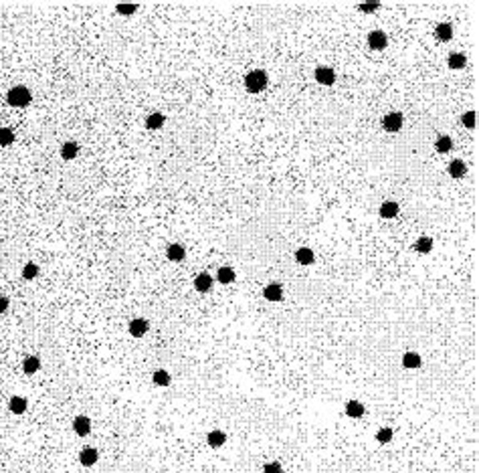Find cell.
Here are the masks:
<instances>
[{
  "label": "cell",
  "instance_id": "obj_1",
  "mask_svg": "<svg viewBox=\"0 0 479 473\" xmlns=\"http://www.w3.org/2000/svg\"><path fill=\"white\" fill-rule=\"evenodd\" d=\"M6 101H8L12 107H26V105L33 101V95H31L29 87L17 85V87L8 89V93H6Z\"/></svg>",
  "mask_w": 479,
  "mask_h": 473
},
{
  "label": "cell",
  "instance_id": "obj_2",
  "mask_svg": "<svg viewBox=\"0 0 479 473\" xmlns=\"http://www.w3.org/2000/svg\"><path fill=\"white\" fill-rule=\"evenodd\" d=\"M267 87V73L261 69H255L251 73H247L245 77V89L249 93H261Z\"/></svg>",
  "mask_w": 479,
  "mask_h": 473
},
{
  "label": "cell",
  "instance_id": "obj_3",
  "mask_svg": "<svg viewBox=\"0 0 479 473\" xmlns=\"http://www.w3.org/2000/svg\"><path fill=\"white\" fill-rule=\"evenodd\" d=\"M404 124V115L401 112H392V114H386L384 119H382V126H384L386 132H399Z\"/></svg>",
  "mask_w": 479,
  "mask_h": 473
},
{
  "label": "cell",
  "instance_id": "obj_4",
  "mask_svg": "<svg viewBox=\"0 0 479 473\" xmlns=\"http://www.w3.org/2000/svg\"><path fill=\"white\" fill-rule=\"evenodd\" d=\"M316 81L322 83V85H334V81H336L334 69H332V67H327V65H320L316 69Z\"/></svg>",
  "mask_w": 479,
  "mask_h": 473
},
{
  "label": "cell",
  "instance_id": "obj_5",
  "mask_svg": "<svg viewBox=\"0 0 479 473\" xmlns=\"http://www.w3.org/2000/svg\"><path fill=\"white\" fill-rule=\"evenodd\" d=\"M128 330H130V334H132L134 338H142V336H146V332L150 330V322L144 320V318H134V320L130 322Z\"/></svg>",
  "mask_w": 479,
  "mask_h": 473
},
{
  "label": "cell",
  "instance_id": "obj_6",
  "mask_svg": "<svg viewBox=\"0 0 479 473\" xmlns=\"http://www.w3.org/2000/svg\"><path fill=\"white\" fill-rule=\"evenodd\" d=\"M368 45H370V49H374V51L386 49V45H388V37H386V33H382V31H372L370 35H368Z\"/></svg>",
  "mask_w": 479,
  "mask_h": 473
},
{
  "label": "cell",
  "instance_id": "obj_7",
  "mask_svg": "<svg viewBox=\"0 0 479 473\" xmlns=\"http://www.w3.org/2000/svg\"><path fill=\"white\" fill-rule=\"evenodd\" d=\"M97 459H99V453H97L95 447H85V449H81V453H79V461H81L83 467H93L95 463H97Z\"/></svg>",
  "mask_w": 479,
  "mask_h": 473
},
{
  "label": "cell",
  "instance_id": "obj_8",
  "mask_svg": "<svg viewBox=\"0 0 479 473\" xmlns=\"http://www.w3.org/2000/svg\"><path fill=\"white\" fill-rule=\"evenodd\" d=\"M73 431H75L79 437H87V435L91 433V421H89V416H85V415L75 416V421H73Z\"/></svg>",
  "mask_w": 479,
  "mask_h": 473
},
{
  "label": "cell",
  "instance_id": "obj_9",
  "mask_svg": "<svg viewBox=\"0 0 479 473\" xmlns=\"http://www.w3.org/2000/svg\"><path fill=\"white\" fill-rule=\"evenodd\" d=\"M26 409H29V400H26L24 397H19V395L10 397V400H8V411H10L12 415H22V413H26Z\"/></svg>",
  "mask_w": 479,
  "mask_h": 473
},
{
  "label": "cell",
  "instance_id": "obj_10",
  "mask_svg": "<svg viewBox=\"0 0 479 473\" xmlns=\"http://www.w3.org/2000/svg\"><path fill=\"white\" fill-rule=\"evenodd\" d=\"M212 283H214V279L209 273H200V275L194 277V289L200 291V293H207V291L212 289Z\"/></svg>",
  "mask_w": 479,
  "mask_h": 473
},
{
  "label": "cell",
  "instance_id": "obj_11",
  "mask_svg": "<svg viewBox=\"0 0 479 473\" xmlns=\"http://www.w3.org/2000/svg\"><path fill=\"white\" fill-rule=\"evenodd\" d=\"M263 295L269 302H281L283 300V287L279 283H269V285L263 289Z\"/></svg>",
  "mask_w": 479,
  "mask_h": 473
},
{
  "label": "cell",
  "instance_id": "obj_12",
  "mask_svg": "<svg viewBox=\"0 0 479 473\" xmlns=\"http://www.w3.org/2000/svg\"><path fill=\"white\" fill-rule=\"evenodd\" d=\"M166 257L170 261H182L186 257V249L184 245H180V243H172V245H168L166 249Z\"/></svg>",
  "mask_w": 479,
  "mask_h": 473
},
{
  "label": "cell",
  "instance_id": "obj_13",
  "mask_svg": "<svg viewBox=\"0 0 479 473\" xmlns=\"http://www.w3.org/2000/svg\"><path fill=\"white\" fill-rule=\"evenodd\" d=\"M225 441H227V435L223 433L221 429H214V431H211V433L207 435V443L211 445L212 449H218V447H223V445H225Z\"/></svg>",
  "mask_w": 479,
  "mask_h": 473
},
{
  "label": "cell",
  "instance_id": "obj_14",
  "mask_svg": "<svg viewBox=\"0 0 479 473\" xmlns=\"http://www.w3.org/2000/svg\"><path fill=\"white\" fill-rule=\"evenodd\" d=\"M164 124H166V115L160 114V112H154V114H150L146 117V128L148 130H160Z\"/></svg>",
  "mask_w": 479,
  "mask_h": 473
},
{
  "label": "cell",
  "instance_id": "obj_15",
  "mask_svg": "<svg viewBox=\"0 0 479 473\" xmlns=\"http://www.w3.org/2000/svg\"><path fill=\"white\" fill-rule=\"evenodd\" d=\"M399 214V205L394 200H386L380 205V217L382 219H394Z\"/></svg>",
  "mask_w": 479,
  "mask_h": 473
},
{
  "label": "cell",
  "instance_id": "obj_16",
  "mask_svg": "<svg viewBox=\"0 0 479 473\" xmlns=\"http://www.w3.org/2000/svg\"><path fill=\"white\" fill-rule=\"evenodd\" d=\"M295 259H297V263H302V265H311L313 261H316V255H313V251L309 247H302V249L295 251Z\"/></svg>",
  "mask_w": 479,
  "mask_h": 473
},
{
  "label": "cell",
  "instance_id": "obj_17",
  "mask_svg": "<svg viewBox=\"0 0 479 473\" xmlns=\"http://www.w3.org/2000/svg\"><path fill=\"white\" fill-rule=\"evenodd\" d=\"M364 413H366V409L360 400H350L346 404V415L352 418H360V416H364Z\"/></svg>",
  "mask_w": 479,
  "mask_h": 473
},
{
  "label": "cell",
  "instance_id": "obj_18",
  "mask_svg": "<svg viewBox=\"0 0 479 473\" xmlns=\"http://www.w3.org/2000/svg\"><path fill=\"white\" fill-rule=\"evenodd\" d=\"M38 368H40V358L38 356H26L22 360L24 374H35V372H38Z\"/></svg>",
  "mask_w": 479,
  "mask_h": 473
},
{
  "label": "cell",
  "instance_id": "obj_19",
  "mask_svg": "<svg viewBox=\"0 0 479 473\" xmlns=\"http://www.w3.org/2000/svg\"><path fill=\"white\" fill-rule=\"evenodd\" d=\"M437 38L443 40V43H447V40H451V37H453V26H451L449 22H441L437 24V31H435Z\"/></svg>",
  "mask_w": 479,
  "mask_h": 473
},
{
  "label": "cell",
  "instance_id": "obj_20",
  "mask_svg": "<svg viewBox=\"0 0 479 473\" xmlns=\"http://www.w3.org/2000/svg\"><path fill=\"white\" fill-rule=\"evenodd\" d=\"M235 269H232V267H221V269H218V271H216V281H221V283H225V285H227V283H232V281H235Z\"/></svg>",
  "mask_w": 479,
  "mask_h": 473
},
{
  "label": "cell",
  "instance_id": "obj_21",
  "mask_svg": "<svg viewBox=\"0 0 479 473\" xmlns=\"http://www.w3.org/2000/svg\"><path fill=\"white\" fill-rule=\"evenodd\" d=\"M421 364H422V360H421V356L417 352H404V356H402V366L404 368H421Z\"/></svg>",
  "mask_w": 479,
  "mask_h": 473
},
{
  "label": "cell",
  "instance_id": "obj_22",
  "mask_svg": "<svg viewBox=\"0 0 479 473\" xmlns=\"http://www.w3.org/2000/svg\"><path fill=\"white\" fill-rule=\"evenodd\" d=\"M465 172H467V166H465V162H463V160H453V162L449 164V174H451L453 178H461Z\"/></svg>",
  "mask_w": 479,
  "mask_h": 473
},
{
  "label": "cell",
  "instance_id": "obj_23",
  "mask_svg": "<svg viewBox=\"0 0 479 473\" xmlns=\"http://www.w3.org/2000/svg\"><path fill=\"white\" fill-rule=\"evenodd\" d=\"M77 152H79V146H77L75 142H65V144L61 146V156H63L65 160H73V158L77 156Z\"/></svg>",
  "mask_w": 479,
  "mask_h": 473
},
{
  "label": "cell",
  "instance_id": "obj_24",
  "mask_svg": "<svg viewBox=\"0 0 479 473\" xmlns=\"http://www.w3.org/2000/svg\"><path fill=\"white\" fill-rule=\"evenodd\" d=\"M451 148H453V140H451L449 136H441V138H437V142H435V150L437 152H441V154H447Z\"/></svg>",
  "mask_w": 479,
  "mask_h": 473
},
{
  "label": "cell",
  "instance_id": "obj_25",
  "mask_svg": "<svg viewBox=\"0 0 479 473\" xmlns=\"http://www.w3.org/2000/svg\"><path fill=\"white\" fill-rule=\"evenodd\" d=\"M465 65H467V57H465L463 53H453V55L449 57V67H451V69H463Z\"/></svg>",
  "mask_w": 479,
  "mask_h": 473
},
{
  "label": "cell",
  "instance_id": "obj_26",
  "mask_svg": "<svg viewBox=\"0 0 479 473\" xmlns=\"http://www.w3.org/2000/svg\"><path fill=\"white\" fill-rule=\"evenodd\" d=\"M152 380H154L156 386H168L172 378H170V374H168L166 370H162V368H160V370H156V372L152 374Z\"/></svg>",
  "mask_w": 479,
  "mask_h": 473
},
{
  "label": "cell",
  "instance_id": "obj_27",
  "mask_svg": "<svg viewBox=\"0 0 479 473\" xmlns=\"http://www.w3.org/2000/svg\"><path fill=\"white\" fill-rule=\"evenodd\" d=\"M15 142V132L10 128H0V148H6Z\"/></svg>",
  "mask_w": 479,
  "mask_h": 473
},
{
  "label": "cell",
  "instance_id": "obj_28",
  "mask_svg": "<svg viewBox=\"0 0 479 473\" xmlns=\"http://www.w3.org/2000/svg\"><path fill=\"white\" fill-rule=\"evenodd\" d=\"M415 249L419 253H431L433 251V239L431 237H421L417 243H415Z\"/></svg>",
  "mask_w": 479,
  "mask_h": 473
},
{
  "label": "cell",
  "instance_id": "obj_29",
  "mask_svg": "<svg viewBox=\"0 0 479 473\" xmlns=\"http://www.w3.org/2000/svg\"><path fill=\"white\" fill-rule=\"evenodd\" d=\"M37 275H38V265H37V263H26V265L22 267V279L31 281V279H35Z\"/></svg>",
  "mask_w": 479,
  "mask_h": 473
},
{
  "label": "cell",
  "instance_id": "obj_30",
  "mask_svg": "<svg viewBox=\"0 0 479 473\" xmlns=\"http://www.w3.org/2000/svg\"><path fill=\"white\" fill-rule=\"evenodd\" d=\"M376 441H378L380 445H386V443H390V441H392V429H388V427H382V429H378V433H376Z\"/></svg>",
  "mask_w": 479,
  "mask_h": 473
},
{
  "label": "cell",
  "instance_id": "obj_31",
  "mask_svg": "<svg viewBox=\"0 0 479 473\" xmlns=\"http://www.w3.org/2000/svg\"><path fill=\"white\" fill-rule=\"evenodd\" d=\"M115 10L119 12V15H134V12L138 10V6L132 4V2H121V4L115 6Z\"/></svg>",
  "mask_w": 479,
  "mask_h": 473
},
{
  "label": "cell",
  "instance_id": "obj_32",
  "mask_svg": "<svg viewBox=\"0 0 479 473\" xmlns=\"http://www.w3.org/2000/svg\"><path fill=\"white\" fill-rule=\"evenodd\" d=\"M463 126L465 128H475V112H465L463 114Z\"/></svg>",
  "mask_w": 479,
  "mask_h": 473
},
{
  "label": "cell",
  "instance_id": "obj_33",
  "mask_svg": "<svg viewBox=\"0 0 479 473\" xmlns=\"http://www.w3.org/2000/svg\"><path fill=\"white\" fill-rule=\"evenodd\" d=\"M263 473H283V469H281V465L277 461H271V463H267L263 467Z\"/></svg>",
  "mask_w": 479,
  "mask_h": 473
},
{
  "label": "cell",
  "instance_id": "obj_34",
  "mask_svg": "<svg viewBox=\"0 0 479 473\" xmlns=\"http://www.w3.org/2000/svg\"><path fill=\"white\" fill-rule=\"evenodd\" d=\"M378 6H380V2H362L360 4V10L362 12H374Z\"/></svg>",
  "mask_w": 479,
  "mask_h": 473
},
{
  "label": "cell",
  "instance_id": "obj_35",
  "mask_svg": "<svg viewBox=\"0 0 479 473\" xmlns=\"http://www.w3.org/2000/svg\"><path fill=\"white\" fill-rule=\"evenodd\" d=\"M8 305H10V300L6 295H0V314H4V312H8Z\"/></svg>",
  "mask_w": 479,
  "mask_h": 473
}]
</instances>
